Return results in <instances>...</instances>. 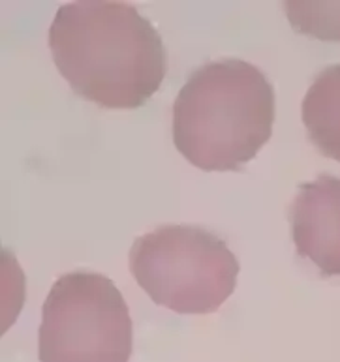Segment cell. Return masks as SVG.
Masks as SVG:
<instances>
[{
    "mask_svg": "<svg viewBox=\"0 0 340 362\" xmlns=\"http://www.w3.org/2000/svg\"><path fill=\"white\" fill-rule=\"evenodd\" d=\"M49 49L77 96L106 109H137L166 76L160 34L132 4L79 0L60 6Z\"/></svg>",
    "mask_w": 340,
    "mask_h": 362,
    "instance_id": "6da1fadb",
    "label": "cell"
},
{
    "mask_svg": "<svg viewBox=\"0 0 340 362\" xmlns=\"http://www.w3.org/2000/svg\"><path fill=\"white\" fill-rule=\"evenodd\" d=\"M275 88L241 59L207 62L173 103V143L203 171H235L254 160L273 136Z\"/></svg>",
    "mask_w": 340,
    "mask_h": 362,
    "instance_id": "7a4b0ae2",
    "label": "cell"
},
{
    "mask_svg": "<svg viewBox=\"0 0 340 362\" xmlns=\"http://www.w3.org/2000/svg\"><path fill=\"white\" fill-rule=\"evenodd\" d=\"M130 271L158 306L177 314H211L232 297L239 261L215 233L162 226L135 238Z\"/></svg>",
    "mask_w": 340,
    "mask_h": 362,
    "instance_id": "3957f363",
    "label": "cell"
},
{
    "mask_svg": "<svg viewBox=\"0 0 340 362\" xmlns=\"http://www.w3.org/2000/svg\"><path fill=\"white\" fill-rule=\"evenodd\" d=\"M132 319L113 281L98 272L60 276L43 303L40 362H128Z\"/></svg>",
    "mask_w": 340,
    "mask_h": 362,
    "instance_id": "277c9868",
    "label": "cell"
},
{
    "mask_svg": "<svg viewBox=\"0 0 340 362\" xmlns=\"http://www.w3.org/2000/svg\"><path fill=\"white\" fill-rule=\"evenodd\" d=\"M295 250L324 276H340V179L319 175L299 184L290 209Z\"/></svg>",
    "mask_w": 340,
    "mask_h": 362,
    "instance_id": "5b68a950",
    "label": "cell"
},
{
    "mask_svg": "<svg viewBox=\"0 0 340 362\" xmlns=\"http://www.w3.org/2000/svg\"><path fill=\"white\" fill-rule=\"evenodd\" d=\"M301 117L319 152L340 162V64L316 76L302 100Z\"/></svg>",
    "mask_w": 340,
    "mask_h": 362,
    "instance_id": "8992f818",
    "label": "cell"
},
{
    "mask_svg": "<svg viewBox=\"0 0 340 362\" xmlns=\"http://www.w3.org/2000/svg\"><path fill=\"white\" fill-rule=\"evenodd\" d=\"M284 11L293 30L324 42H340L339 0H286Z\"/></svg>",
    "mask_w": 340,
    "mask_h": 362,
    "instance_id": "52a82bcc",
    "label": "cell"
}]
</instances>
